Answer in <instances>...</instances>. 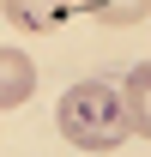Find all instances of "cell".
Listing matches in <instances>:
<instances>
[{
	"label": "cell",
	"mask_w": 151,
	"mask_h": 157,
	"mask_svg": "<svg viewBox=\"0 0 151 157\" xmlns=\"http://www.w3.org/2000/svg\"><path fill=\"white\" fill-rule=\"evenodd\" d=\"M37 91V67L24 48H0V109H18Z\"/></svg>",
	"instance_id": "obj_2"
},
{
	"label": "cell",
	"mask_w": 151,
	"mask_h": 157,
	"mask_svg": "<svg viewBox=\"0 0 151 157\" xmlns=\"http://www.w3.org/2000/svg\"><path fill=\"white\" fill-rule=\"evenodd\" d=\"M121 109H127V127L151 139V67H133L127 85H121Z\"/></svg>",
	"instance_id": "obj_4"
},
{
	"label": "cell",
	"mask_w": 151,
	"mask_h": 157,
	"mask_svg": "<svg viewBox=\"0 0 151 157\" xmlns=\"http://www.w3.org/2000/svg\"><path fill=\"white\" fill-rule=\"evenodd\" d=\"M85 18H97V24H139L151 12V0H73Z\"/></svg>",
	"instance_id": "obj_5"
},
{
	"label": "cell",
	"mask_w": 151,
	"mask_h": 157,
	"mask_svg": "<svg viewBox=\"0 0 151 157\" xmlns=\"http://www.w3.org/2000/svg\"><path fill=\"white\" fill-rule=\"evenodd\" d=\"M6 6V18L24 24V30H55V24H67V12H73V0H0Z\"/></svg>",
	"instance_id": "obj_3"
},
{
	"label": "cell",
	"mask_w": 151,
	"mask_h": 157,
	"mask_svg": "<svg viewBox=\"0 0 151 157\" xmlns=\"http://www.w3.org/2000/svg\"><path fill=\"white\" fill-rule=\"evenodd\" d=\"M55 121H60V133H67V145H79V151H115L133 133L127 109H121V91L103 85V78H79L73 91L60 97Z\"/></svg>",
	"instance_id": "obj_1"
}]
</instances>
